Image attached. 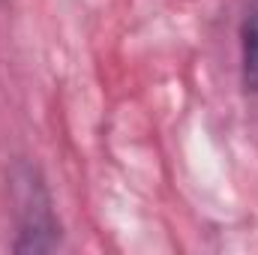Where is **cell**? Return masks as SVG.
Listing matches in <instances>:
<instances>
[{
    "label": "cell",
    "instance_id": "cell-1",
    "mask_svg": "<svg viewBox=\"0 0 258 255\" xmlns=\"http://www.w3.org/2000/svg\"><path fill=\"white\" fill-rule=\"evenodd\" d=\"M12 204H15V225H18V252H48L60 246V222L51 207V195L45 189L39 171L27 162L12 168Z\"/></svg>",
    "mask_w": 258,
    "mask_h": 255
},
{
    "label": "cell",
    "instance_id": "cell-2",
    "mask_svg": "<svg viewBox=\"0 0 258 255\" xmlns=\"http://www.w3.org/2000/svg\"><path fill=\"white\" fill-rule=\"evenodd\" d=\"M240 69H243V87L258 93V0L249 3L240 24Z\"/></svg>",
    "mask_w": 258,
    "mask_h": 255
}]
</instances>
